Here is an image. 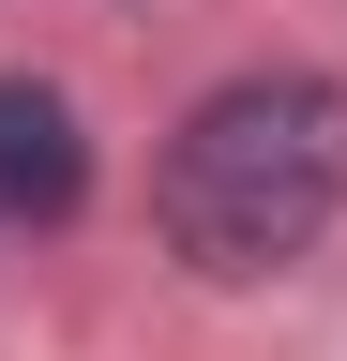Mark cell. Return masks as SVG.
<instances>
[{
	"instance_id": "7a4b0ae2",
	"label": "cell",
	"mask_w": 347,
	"mask_h": 361,
	"mask_svg": "<svg viewBox=\"0 0 347 361\" xmlns=\"http://www.w3.org/2000/svg\"><path fill=\"white\" fill-rule=\"evenodd\" d=\"M91 196V135L46 75H0V226H61Z\"/></svg>"
},
{
	"instance_id": "6da1fadb",
	"label": "cell",
	"mask_w": 347,
	"mask_h": 361,
	"mask_svg": "<svg viewBox=\"0 0 347 361\" xmlns=\"http://www.w3.org/2000/svg\"><path fill=\"white\" fill-rule=\"evenodd\" d=\"M151 211H166V241H182V271H211V286L287 271L347 211V90L332 75H227L166 135Z\"/></svg>"
}]
</instances>
